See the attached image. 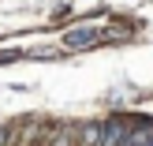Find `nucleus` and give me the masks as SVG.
Instances as JSON below:
<instances>
[{
  "instance_id": "f03ea898",
  "label": "nucleus",
  "mask_w": 153,
  "mask_h": 146,
  "mask_svg": "<svg viewBox=\"0 0 153 146\" xmlns=\"http://www.w3.org/2000/svg\"><path fill=\"white\" fill-rule=\"evenodd\" d=\"M97 26H79V30H67V37H64V45L67 49H90V45H97Z\"/></svg>"
},
{
  "instance_id": "7ed1b4c3",
  "label": "nucleus",
  "mask_w": 153,
  "mask_h": 146,
  "mask_svg": "<svg viewBox=\"0 0 153 146\" xmlns=\"http://www.w3.org/2000/svg\"><path fill=\"white\" fill-rule=\"evenodd\" d=\"M79 139H82V146H101L105 131H101V124H86V127L79 131Z\"/></svg>"
},
{
  "instance_id": "20e7f679",
  "label": "nucleus",
  "mask_w": 153,
  "mask_h": 146,
  "mask_svg": "<svg viewBox=\"0 0 153 146\" xmlns=\"http://www.w3.org/2000/svg\"><path fill=\"white\" fill-rule=\"evenodd\" d=\"M4 135H7V131H4V127H0V146H4Z\"/></svg>"
},
{
  "instance_id": "f257e3e1",
  "label": "nucleus",
  "mask_w": 153,
  "mask_h": 146,
  "mask_svg": "<svg viewBox=\"0 0 153 146\" xmlns=\"http://www.w3.org/2000/svg\"><path fill=\"white\" fill-rule=\"evenodd\" d=\"M101 131H105L101 146H123L127 135H131V116H108L101 124Z\"/></svg>"
}]
</instances>
